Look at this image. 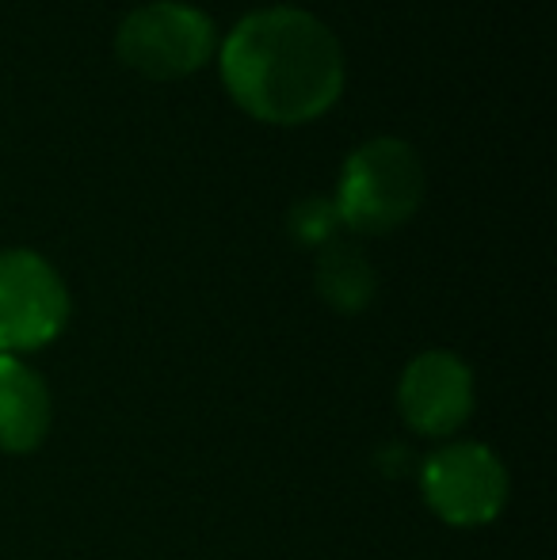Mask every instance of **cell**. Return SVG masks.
<instances>
[{
  "instance_id": "obj_1",
  "label": "cell",
  "mask_w": 557,
  "mask_h": 560,
  "mask_svg": "<svg viewBox=\"0 0 557 560\" xmlns=\"http://www.w3.org/2000/svg\"><path fill=\"white\" fill-rule=\"evenodd\" d=\"M222 77L233 100L264 122H310L344 89V54L333 31L302 8H264L230 31Z\"/></svg>"
},
{
  "instance_id": "obj_2",
  "label": "cell",
  "mask_w": 557,
  "mask_h": 560,
  "mask_svg": "<svg viewBox=\"0 0 557 560\" xmlns=\"http://www.w3.org/2000/svg\"><path fill=\"white\" fill-rule=\"evenodd\" d=\"M423 199L420 156L397 138H374L348 156L336 191V218L356 233H390Z\"/></svg>"
},
{
  "instance_id": "obj_3",
  "label": "cell",
  "mask_w": 557,
  "mask_h": 560,
  "mask_svg": "<svg viewBox=\"0 0 557 560\" xmlns=\"http://www.w3.org/2000/svg\"><path fill=\"white\" fill-rule=\"evenodd\" d=\"M115 46L130 69L153 77V81H172V77H187L210 58L214 27L199 8L156 0L123 20Z\"/></svg>"
},
{
  "instance_id": "obj_4",
  "label": "cell",
  "mask_w": 557,
  "mask_h": 560,
  "mask_svg": "<svg viewBox=\"0 0 557 560\" xmlns=\"http://www.w3.org/2000/svg\"><path fill=\"white\" fill-rule=\"evenodd\" d=\"M66 317L69 294L58 271L27 248L0 252V354L50 343Z\"/></svg>"
},
{
  "instance_id": "obj_5",
  "label": "cell",
  "mask_w": 557,
  "mask_h": 560,
  "mask_svg": "<svg viewBox=\"0 0 557 560\" xmlns=\"http://www.w3.org/2000/svg\"><path fill=\"white\" fill-rule=\"evenodd\" d=\"M423 500L451 526H485L508 500V472L489 446L454 443L423 462Z\"/></svg>"
},
{
  "instance_id": "obj_6",
  "label": "cell",
  "mask_w": 557,
  "mask_h": 560,
  "mask_svg": "<svg viewBox=\"0 0 557 560\" xmlns=\"http://www.w3.org/2000/svg\"><path fill=\"white\" fill-rule=\"evenodd\" d=\"M397 400L413 431L431 439L454 435L474 412V374L459 354L428 351L409 362Z\"/></svg>"
},
{
  "instance_id": "obj_7",
  "label": "cell",
  "mask_w": 557,
  "mask_h": 560,
  "mask_svg": "<svg viewBox=\"0 0 557 560\" xmlns=\"http://www.w3.org/2000/svg\"><path fill=\"white\" fill-rule=\"evenodd\" d=\"M50 428V393L15 354H0V450L27 454Z\"/></svg>"
},
{
  "instance_id": "obj_8",
  "label": "cell",
  "mask_w": 557,
  "mask_h": 560,
  "mask_svg": "<svg viewBox=\"0 0 557 560\" xmlns=\"http://www.w3.org/2000/svg\"><path fill=\"white\" fill-rule=\"evenodd\" d=\"M374 267L356 244L328 241L317 259V290L340 313H359L374 298Z\"/></svg>"
},
{
  "instance_id": "obj_9",
  "label": "cell",
  "mask_w": 557,
  "mask_h": 560,
  "mask_svg": "<svg viewBox=\"0 0 557 560\" xmlns=\"http://www.w3.org/2000/svg\"><path fill=\"white\" fill-rule=\"evenodd\" d=\"M336 225H340V218H336V207L325 199H305L294 207V214H290V229H294L298 241L305 244H325L328 236L336 233Z\"/></svg>"
}]
</instances>
